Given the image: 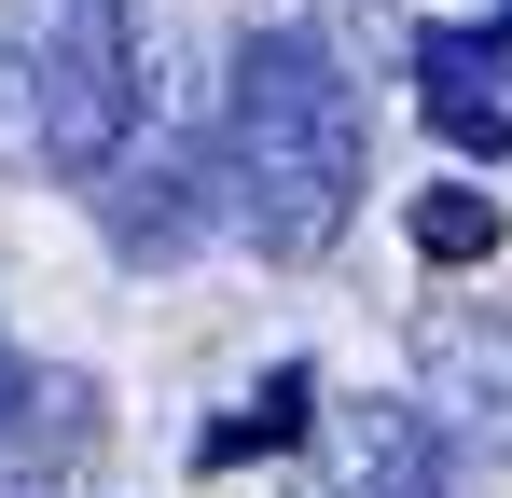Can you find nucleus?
<instances>
[{
	"label": "nucleus",
	"instance_id": "7",
	"mask_svg": "<svg viewBox=\"0 0 512 498\" xmlns=\"http://www.w3.org/2000/svg\"><path fill=\"white\" fill-rule=\"evenodd\" d=\"M416 249H429V263H485V249H499V194L429 180V194H416Z\"/></svg>",
	"mask_w": 512,
	"mask_h": 498
},
{
	"label": "nucleus",
	"instance_id": "8",
	"mask_svg": "<svg viewBox=\"0 0 512 498\" xmlns=\"http://www.w3.org/2000/svg\"><path fill=\"white\" fill-rule=\"evenodd\" d=\"M56 402V388H42V374H28V360H14V332H0V443H14V429H28V415Z\"/></svg>",
	"mask_w": 512,
	"mask_h": 498
},
{
	"label": "nucleus",
	"instance_id": "4",
	"mask_svg": "<svg viewBox=\"0 0 512 498\" xmlns=\"http://www.w3.org/2000/svg\"><path fill=\"white\" fill-rule=\"evenodd\" d=\"M416 111H429V139H457V153H512V0L416 42Z\"/></svg>",
	"mask_w": 512,
	"mask_h": 498
},
{
	"label": "nucleus",
	"instance_id": "5",
	"mask_svg": "<svg viewBox=\"0 0 512 498\" xmlns=\"http://www.w3.org/2000/svg\"><path fill=\"white\" fill-rule=\"evenodd\" d=\"M305 498H443V429L416 402H333Z\"/></svg>",
	"mask_w": 512,
	"mask_h": 498
},
{
	"label": "nucleus",
	"instance_id": "6",
	"mask_svg": "<svg viewBox=\"0 0 512 498\" xmlns=\"http://www.w3.org/2000/svg\"><path fill=\"white\" fill-rule=\"evenodd\" d=\"M291 429H319V374H305V360L263 374V402H236L222 429H194V471H236V457H263V443H291Z\"/></svg>",
	"mask_w": 512,
	"mask_h": 498
},
{
	"label": "nucleus",
	"instance_id": "1",
	"mask_svg": "<svg viewBox=\"0 0 512 498\" xmlns=\"http://www.w3.org/2000/svg\"><path fill=\"white\" fill-rule=\"evenodd\" d=\"M222 222L263 263H319L374 180V125H360V83L319 28H250L236 70H222Z\"/></svg>",
	"mask_w": 512,
	"mask_h": 498
},
{
	"label": "nucleus",
	"instance_id": "3",
	"mask_svg": "<svg viewBox=\"0 0 512 498\" xmlns=\"http://www.w3.org/2000/svg\"><path fill=\"white\" fill-rule=\"evenodd\" d=\"M208 222H222V139L208 125H153L139 153L97 180V236L125 249V263H180Z\"/></svg>",
	"mask_w": 512,
	"mask_h": 498
},
{
	"label": "nucleus",
	"instance_id": "2",
	"mask_svg": "<svg viewBox=\"0 0 512 498\" xmlns=\"http://www.w3.org/2000/svg\"><path fill=\"white\" fill-rule=\"evenodd\" d=\"M167 125L139 0H0V153L97 194L111 166Z\"/></svg>",
	"mask_w": 512,
	"mask_h": 498
}]
</instances>
